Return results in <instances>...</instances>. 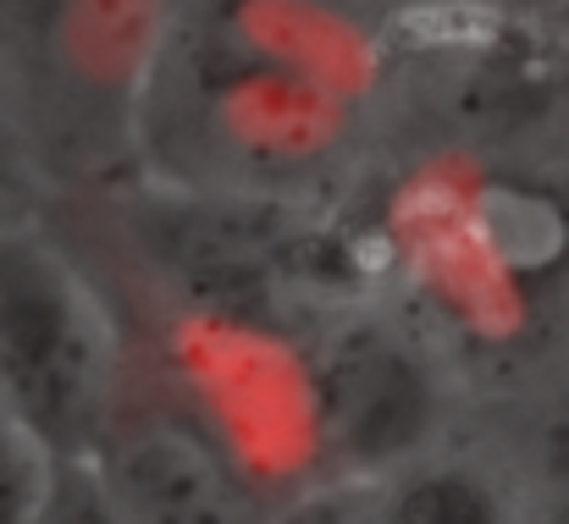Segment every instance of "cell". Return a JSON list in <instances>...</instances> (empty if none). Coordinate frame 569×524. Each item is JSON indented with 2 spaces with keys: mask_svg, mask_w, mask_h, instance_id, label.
I'll return each mask as SVG.
<instances>
[{
  "mask_svg": "<svg viewBox=\"0 0 569 524\" xmlns=\"http://www.w3.org/2000/svg\"><path fill=\"white\" fill-rule=\"evenodd\" d=\"M381 0H178L133 182L210 204H355L387 122Z\"/></svg>",
  "mask_w": 569,
  "mask_h": 524,
  "instance_id": "obj_1",
  "label": "cell"
},
{
  "mask_svg": "<svg viewBox=\"0 0 569 524\" xmlns=\"http://www.w3.org/2000/svg\"><path fill=\"white\" fill-rule=\"evenodd\" d=\"M377 293L498 403L569 364V177L420 155L366 204Z\"/></svg>",
  "mask_w": 569,
  "mask_h": 524,
  "instance_id": "obj_2",
  "label": "cell"
},
{
  "mask_svg": "<svg viewBox=\"0 0 569 524\" xmlns=\"http://www.w3.org/2000/svg\"><path fill=\"white\" fill-rule=\"evenodd\" d=\"M387 117H409L426 155L569 177V11L531 0L392 6Z\"/></svg>",
  "mask_w": 569,
  "mask_h": 524,
  "instance_id": "obj_3",
  "label": "cell"
},
{
  "mask_svg": "<svg viewBox=\"0 0 569 524\" xmlns=\"http://www.w3.org/2000/svg\"><path fill=\"white\" fill-rule=\"evenodd\" d=\"M178 0H0V122L50 182H117Z\"/></svg>",
  "mask_w": 569,
  "mask_h": 524,
  "instance_id": "obj_4",
  "label": "cell"
},
{
  "mask_svg": "<svg viewBox=\"0 0 569 524\" xmlns=\"http://www.w3.org/2000/svg\"><path fill=\"white\" fill-rule=\"evenodd\" d=\"M133 364L100 282L28 215L0 221V403L50 458H100Z\"/></svg>",
  "mask_w": 569,
  "mask_h": 524,
  "instance_id": "obj_5",
  "label": "cell"
},
{
  "mask_svg": "<svg viewBox=\"0 0 569 524\" xmlns=\"http://www.w3.org/2000/svg\"><path fill=\"white\" fill-rule=\"evenodd\" d=\"M299 353L310 381L316 481H387L448 453L470 431L476 403L465 381L381 293L321 310L299 332Z\"/></svg>",
  "mask_w": 569,
  "mask_h": 524,
  "instance_id": "obj_6",
  "label": "cell"
},
{
  "mask_svg": "<svg viewBox=\"0 0 569 524\" xmlns=\"http://www.w3.org/2000/svg\"><path fill=\"white\" fill-rule=\"evenodd\" d=\"M498 470L520 524H569V364L481 403L465 431Z\"/></svg>",
  "mask_w": 569,
  "mask_h": 524,
  "instance_id": "obj_7",
  "label": "cell"
},
{
  "mask_svg": "<svg viewBox=\"0 0 569 524\" xmlns=\"http://www.w3.org/2000/svg\"><path fill=\"white\" fill-rule=\"evenodd\" d=\"M387 508L392 524H520L498 470L470 436L403 475H387Z\"/></svg>",
  "mask_w": 569,
  "mask_h": 524,
  "instance_id": "obj_8",
  "label": "cell"
},
{
  "mask_svg": "<svg viewBox=\"0 0 569 524\" xmlns=\"http://www.w3.org/2000/svg\"><path fill=\"white\" fill-rule=\"evenodd\" d=\"M266 524H392L387 481H360V475L305 481L266 508Z\"/></svg>",
  "mask_w": 569,
  "mask_h": 524,
  "instance_id": "obj_9",
  "label": "cell"
},
{
  "mask_svg": "<svg viewBox=\"0 0 569 524\" xmlns=\"http://www.w3.org/2000/svg\"><path fill=\"white\" fill-rule=\"evenodd\" d=\"M56 458L28 436V425L0 403V524H39Z\"/></svg>",
  "mask_w": 569,
  "mask_h": 524,
  "instance_id": "obj_10",
  "label": "cell"
},
{
  "mask_svg": "<svg viewBox=\"0 0 569 524\" xmlns=\"http://www.w3.org/2000/svg\"><path fill=\"white\" fill-rule=\"evenodd\" d=\"M39 524H128L100 458H56Z\"/></svg>",
  "mask_w": 569,
  "mask_h": 524,
  "instance_id": "obj_11",
  "label": "cell"
},
{
  "mask_svg": "<svg viewBox=\"0 0 569 524\" xmlns=\"http://www.w3.org/2000/svg\"><path fill=\"white\" fill-rule=\"evenodd\" d=\"M17 167H22V155H17V144H11V133H6V122H0V188L11 182Z\"/></svg>",
  "mask_w": 569,
  "mask_h": 524,
  "instance_id": "obj_12",
  "label": "cell"
},
{
  "mask_svg": "<svg viewBox=\"0 0 569 524\" xmlns=\"http://www.w3.org/2000/svg\"><path fill=\"white\" fill-rule=\"evenodd\" d=\"M11 210H17V204H11V193H6V188H0V221H6V215H11Z\"/></svg>",
  "mask_w": 569,
  "mask_h": 524,
  "instance_id": "obj_13",
  "label": "cell"
},
{
  "mask_svg": "<svg viewBox=\"0 0 569 524\" xmlns=\"http://www.w3.org/2000/svg\"><path fill=\"white\" fill-rule=\"evenodd\" d=\"M531 6H565V11H569V0H531Z\"/></svg>",
  "mask_w": 569,
  "mask_h": 524,
  "instance_id": "obj_14",
  "label": "cell"
},
{
  "mask_svg": "<svg viewBox=\"0 0 569 524\" xmlns=\"http://www.w3.org/2000/svg\"><path fill=\"white\" fill-rule=\"evenodd\" d=\"M381 6H403V0H381Z\"/></svg>",
  "mask_w": 569,
  "mask_h": 524,
  "instance_id": "obj_15",
  "label": "cell"
}]
</instances>
